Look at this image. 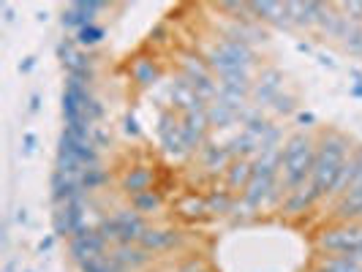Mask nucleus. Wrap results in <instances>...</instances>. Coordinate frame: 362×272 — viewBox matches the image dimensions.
<instances>
[{
  "label": "nucleus",
  "mask_w": 362,
  "mask_h": 272,
  "mask_svg": "<svg viewBox=\"0 0 362 272\" xmlns=\"http://www.w3.org/2000/svg\"><path fill=\"white\" fill-rule=\"evenodd\" d=\"M349 153H351V139L346 134H341V131H327L325 136L319 139L316 161H313V172H310L308 180V188L316 201L329 196L332 182L338 177L344 161L349 158Z\"/></svg>",
  "instance_id": "f257e3e1"
},
{
  "label": "nucleus",
  "mask_w": 362,
  "mask_h": 272,
  "mask_svg": "<svg viewBox=\"0 0 362 272\" xmlns=\"http://www.w3.org/2000/svg\"><path fill=\"white\" fill-rule=\"evenodd\" d=\"M316 147L319 142L310 134H294L286 145L281 147V177L278 188L286 196L291 191L308 185L313 161H316Z\"/></svg>",
  "instance_id": "f03ea898"
},
{
  "label": "nucleus",
  "mask_w": 362,
  "mask_h": 272,
  "mask_svg": "<svg viewBox=\"0 0 362 272\" xmlns=\"http://www.w3.org/2000/svg\"><path fill=\"white\" fill-rule=\"evenodd\" d=\"M98 229H101V235L107 237V242H115V245H139L142 235L147 232V220L134 207H123V210H115L112 215L104 218Z\"/></svg>",
  "instance_id": "7ed1b4c3"
},
{
  "label": "nucleus",
  "mask_w": 362,
  "mask_h": 272,
  "mask_svg": "<svg viewBox=\"0 0 362 272\" xmlns=\"http://www.w3.org/2000/svg\"><path fill=\"white\" fill-rule=\"evenodd\" d=\"M362 242V223H338L332 229H325L319 235V248L327 256H341V254H354L357 245Z\"/></svg>",
  "instance_id": "20e7f679"
},
{
  "label": "nucleus",
  "mask_w": 362,
  "mask_h": 272,
  "mask_svg": "<svg viewBox=\"0 0 362 272\" xmlns=\"http://www.w3.org/2000/svg\"><path fill=\"white\" fill-rule=\"evenodd\" d=\"M107 237L101 235V229H90V226H85L82 232H76L71 237V256L79 261V264H85V261H90V259H98V256L107 254Z\"/></svg>",
  "instance_id": "39448f33"
},
{
  "label": "nucleus",
  "mask_w": 362,
  "mask_h": 272,
  "mask_svg": "<svg viewBox=\"0 0 362 272\" xmlns=\"http://www.w3.org/2000/svg\"><path fill=\"white\" fill-rule=\"evenodd\" d=\"M182 242V237L177 229H166V226H147V232L142 235L139 245L150 251V254H166V251H175Z\"/></svg>",
  "instance_id": "423d86ee"
},
{
  "label": "nucleus",
  "mask_w": 362,
  "mask_h": 272,
  "mask_svg": "<svg viewBox=\"0 0 362 272\" xmlns=\"http://www.w3.org/2000/svg\"><path fill=\"white\" fill-rule=\"evenodd\" d=\"M109 256L115 259V264L123 272L142 270L153 261V254L145 251L142 245H115V248H109Z\"/></svg>",
  "instance_id": "0eeeda50"
},
{
  "label": "nucleus",
  "mask_w": 362,
  "mask_h": 272,
  "mask_svg": "<svg viewBox=\"0 0 362 272\" xmlns=\"http://www.w3.org/2000/svg\"><path fill=\"white\" fill-rule=\"evenodd\" d=\"M281 82H284L281 71H275V69H264L262 76L254 82V90H251V95L256 98V104H259V107H270L272 101L281 95V88H284Z\"/></svg>",
  "instance_id": "6e6552de"
},
{
  "label": "nucleus",
  "mask_w": 362,
  "mask_h": 272,
  "mask_svg": "<svg viewBox=\"0 0 362 272\" xmlns=\"http://www.w3.org/2000/svg\"><path fill=\"white\" fill-rule=\"evenodd\" d=\"M223 177H226V185H229V191H245L248 188V182L254 177V161H248V158H235V161L229 163V169L223 172Z\"/></svg>",
  "instance_id": "1a4fd4ad"
},
{
  "label": "nucleus",
  "mask_w": 362,
  "mask_h": 272,
  "mask_svg": "<svg viewBox=\"0 0 362 272\" xmlns=\"http://www.w3.org/2000/svg\"><path fill=\"white\" fill-rule=\"evenodd\" d=\"M128 73H131V79H134L139 88H150V85H156V82L161 79L158 66H156L150 57H134L131 66H128Z\"/></svg>",
  "instance_id": "9d476101"
},
{
  "label": "nucleus",
  "mask_w": 362,
  "mask_h": 272,
  "mask_svg": "<svg viewBox=\"0 0 362 272\" xmlns=\"http://www.w3.org/2000/svg\"><path fill=\"white\" fill-rule=\"evenodd\" d=\"M199 158L207 172H226L229 163L235 161L232 153H229V147H221V145L216 147V145H210V142L199 150Z\"/></svg>",
  "instance_id": "9b49d317"
},
{
  "label": "nucleus",
  "mask_w": 362,
  "mask_h": 272,
  "mask_svg": "<svg viewBox=\"0 0 362 272\" xmlns=\"http://www.w3.org/2000/svg\"><path fill=\"white\" fill-rule=\"evenodd\" d=\"M123 191H126L128 196H136V194H142V191H150V185H153V172L147 169V166H131L126 175H123Z\"/></svg>",
  "instance_id": "f8f14e48"
},
{
  "label": "nucleus",
  "mask_w": 362,
  "mask_h": 272,
  "mask_svg": "<svg viewBox=\"0 0 362 272\" xmlns=\"http://www.w3.org/2000/svg\"><path fill=\"white\" fill-rule=\"evenodd\" d=\"M316 272H362V261L351 254L322 256L316 264Z\"/></svg>",
  "instance_id": "ddd939ff"
},
{
  "label": "nucleus",
  "mask_w": 362,
  "mask_h": 272,
  "mask_svg": "<svg viewBox=\"0 0 362 272\" xmlns=\"http://www.w3.org/2000/svg\"><path fill=\"white\" fill-rule=\"evenodd\" d=\"M207 120H210V128H226L232 126L235 120H240V114H237L235 107H229L226 101L216 98V101L207 104Z\"/></svg>",
  "instance_id": "4468645a"
},
{
  "label": "nucleus",
  "mask_w": 362,
  "mask_h": 272,
  "mask_svg": "<svg viewBox=\"0 0 362 272\" xmlns=\"http://www.w3.org/2000/svg\"><path fill=\"white\" fill-rule=\"evenodd\" d=\"M313 204H316V199H313L308 185H303V188H297V191H291V194L284 196V210H286L289 215H300V213L310 210Z\"/></svg>",
  "instance_id": "2eb2a0df"
},
{
  "label": "nucleus",
  "mask_w": 362,
  "mask_h": 272,
  "mask_svg": "<svg viewBox=\"0 0 362 272\" xmlns=\"http://www.w3.org/2000/svg\"><path fill=\"white\" fill-rule=\"evenodd\" d=\"M131 207L139 213V215H153V213H158L163 207V199L158 191H142V194H136V196H131Z\"/></svg>",
  "instance_id": "dca6fc26"
},
{
  "label": "nucleus",
  "mask_w": 362,
  "mask_h": 272,
  "mask_svg": "<svg viewBox=\"0 0 362 272\" xmlns=\"http://www.w3.org/2000/svg\"><path fill=\"white\" fill-rule=\"evenodd\" d=\"M341 44L346 47V52L362 57V25H354V22H344V30H341Z\"/></svg>",
  "instance_id": "f3484780"
},
{
  "label": "nucleus",
  "mask_w": 362,
  "mask_h": 272,
  "mask_svg": "<svg viewBox=\"0 0 362 272\" xmlns=\"http://www.w3.org/2000/svg\"><path fill=\"white\" fill-rule=\"evenodd\" d=\"M101 38H104V28L101 25H95V22H90V25H85L82 30H76V47H95V44H101Z\"/></svg>",
  "instance_id": "a211bd4d"
},
{
  "label": "nucleus",
  "mask_w": 362,
  "mask_h": 272,
  "mask_svg": "<svg viewBox=\"0 0 362 272\" xmlns=\"http://www.w3.org/2000/svg\"><path fill=\"white\" fill-rule=\"evenodd\" d=\"M207 207H210V213H216V215H226V213H232V207H235L232 194H226V191L213 194V196L207 199Z\"/></svg>",
  "instance_id": "6ab92c4d"
},
{
  "label": "nucleus",
  "mask_w": 362,
  "mask_h": 272,
  "mask_svg": "<svg viewBox=\"0 0 362 272\" xmlns=\"http://www.w3.org/2000/svg\"><path fill=\"white\" fill-rule=\"evenodd\" d=\"M338 11H341L349 22L362 25V3H338Z\"/></svg>",
  "instance_id": "aec40b11"
},
{
  "label": "nucleus",
  "mask_w": 362,
  "mask_h": 272,
  "mask_svg": "<svg viewBox=\"0 0 362 272\" xmlns=\"http://www.w3.org/2000/svg\"><path fill=\"white\" fill-rule=\"evenodd\" d=\"M210 267L202 261V259H197V256H191V259H185V264L180 267V272H207Z\"/></svg>",
  "instance_id": "412c9836"
},
{
  "label": "nucleus",
  "mask_w": 362,
  "mask_h": 272,
  "mask_svg": "<svg viewBox=\"0 0 362 272\" xmlns=\"http://www.w3.org/2000/svg\"><path fill=\"white\" fill-rule=\"evenodd\" d=\"M272 109H275V112H281V114H289L291 109H294V104H291L289 95H284V93H281V95L272 101Z\"/></svg>",
  "instance_id": "4be33fe9"
},
{
  "label": "nucleus",
  "mask_w": 362,
  "mask_h": 272,
  "mask_svg": "<svg viewBox=\"0 0 362 272\" xmlns=\"http://www.w3.org/2000/svg\"><path fill=\"white\" fill-rule=\"evenodd\" d=\"M351 256H357V259H360V261H362V242H360V245H357V251H354V254H351Z\"/></svg>",
  "instance_id": "5701e85b"
},
{
  "label": "nucleus",
  "mask_w": 362,
  "mask_h": 272,
  "mask_svg": "<svg viewBox=\"0 0 362 272\" xmlns=\"http://www.w3.org/2000/svg\"><path fill=\"white\" fill-rule=\"evenodd\" d=\"M207 272H213V270H207Z\"/></svg>",
  "instance_id": "b1692460"
}]
</instances>
